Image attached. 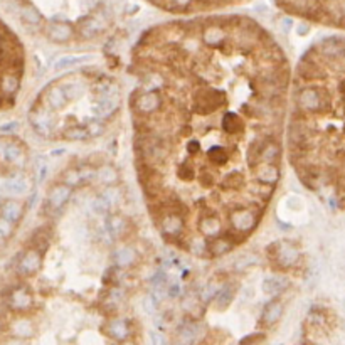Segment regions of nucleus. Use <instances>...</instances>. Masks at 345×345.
I'll return each mask as SVG.
<instances>
[{
	"mask_svg": "<svg viewBox=\"0 0 345 345\" xmlns=\"http://www.w3.org/2000/svg\"><path fill=\"white\" fill-rule=\"evenodd\" d=\"M281 313H283V305L279 303V301H273V303H269L266 306L265 313H263V322H265L266 325H273V323H276L279 320Z\"/></svg>",
	"mask_w": 345,
	"mask_h": 345,
	"instance_id": "5",
	"label": "nucleus"
},
{
	"mask_svg": "<svg viewBox=\"0 0 345 345\" xmlns=\"http://www.w3.org/2000/svg\"><path fill=\"white\" fill-rule=\"evenodd\" d=\"M25 148L20 140L0 135V246L24 215L22 197L30 187L25 175Z\"/></svg>",
	"mask_w": 345,
	"mask_h": 345,
	"instance_id": "1",
	"label": "nucleus"
},
{
	"mask_svg": "<svg viewBox=\"0 0 345 345\" xmlns=\"http://www.w3.org/2000/svg\"><path fill=\"white\" fill-rule=\"evenodd\" d=\"M287 285V281H281L279 278H269L263 283V290L268 295H276L278 292H281V288Z\"/></svg>",
	"mask_w": 345,
	"mask_h": 345,
	"instance_id": "7",
	"label": "nucleus"
},
{
	"mask_svg": "<svg viewBox=\"0 0 345 345\" xmlns=\"http://www.w3.org/2000/svg\"><path fill=\"white\" fill-rule=\"evenodd\" d=\"M78 61H79V57H74V56L64 57V59H61V62H57V64H56V69H61V68L71 66V64H76Z\"/></svg>",
	"mask_w": 345,
	"mask_h": 345,
	"instance_id": "8",
	"label": "nucleus"
},
{
	"mask_svg": "<svg viewBox=\"0 0 345 345\" xmlns=\"http://www.w3.org/2000/svg\"><path fill=\"white\" fill-rule=\"evenodd\" d=\"M47 34L52 41L56 42H66L71 39L73 36V29L71 25L66 24V22H52L49 25V29H47Z\"/></svg>",
	"mask_w": 345,
	"mask_h": 345,
	"instance_id": "3",
	"label": "nucleus"
},
{
	"mask_svg": "<svg viewBox=\"0 0 345 345\" xmlns=\"http://www.w3.org/2000/svg\"><path fill=\"white\" fill-rule=\"evenodd\" d=\"M25 76V49L19 36L0 19V113L17 103Z\"/></svg>",
	"mask_w": 345,
	"mask_h": 345,
	"instance_id": "2",
	"label": "nucleus"
},
{
	"mask_svg": "<svg viewBox=\"0 0 345 345\" xmlns=\"http://www.w3.org/2000/svg\"><path fill=\"white\" fill-rule=\"evenodd\" d=\"M234 296V290L233 287H226L221 290V293L217 295V300H215V308L217 310H224L226 306L229 305V301L233 300Z\"/></svg>",
	"mask_w": 345,
	"mask_h": 345,
	"instance_id": "6",
	"label": "nucleus"
},
{
	"mask_svg": "<svg viewBox=\"0 0 345 345\" xmlns=\"http://www.w3.org/2000/svg\"><path fill=\"white\" fill-rule=\"evenodd\" d=\"M69 194H71V189L68 185H56L52 189L51 192V197H49V202L52 209H61L64 204H66Z\"/></svg>",
	"mask_w": 345,
	"mask_h": 345,
	"instance_id": "4",
	"label": "nucleus"
}]
</instances>
